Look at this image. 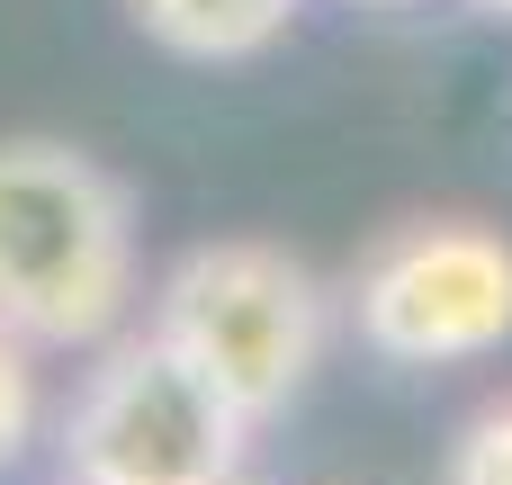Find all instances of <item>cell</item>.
I'll return each instance as SVG.
<instances>
[{
  "instance_id": "cell-6",
  "label": "cell",
  "mask_w": 512,
  "mask_h": 485,
  "mask_svg": "<svg viewBox=\"0 0 512 485\" xmlns=\"http://www.w3.org/2000/svg\"><path fill=\"white\" fill-rule=\"evenodd\" d=\"M36 423H45V387H36V342H18V333L0 324V468H18V459H27Z\"/></svg>"
},
{
  "instance_id": "cell-3",
  "label": "cell",
  "mask_w": 512,
  "mask_h": 485,
  "mask_svg": "<svg viewBox=\"0 0 512 485\" xmlns=\"http://www.w3.org/2000/svg\"><path fill=\"white\" fill-rule=\"evenodd\" d=\"M63 477L90 485H243L252 423L153 324L108 333L63 405Z\"/></svg>"
},
{
  "instance_id": "cell-2",
  "label": "cell",
  "mask_w": 512,
  "mask_h": 485,
  "mask_svg": "<svg viewBox=\"0 0 512 485\" xmlns=\"http://www.w3.org/2000/svg\"><path fill=\"white\" fill-rule=\"evenodd\" d=\"M144 324H153L189 369H207V378L225 387V405L261 432V423H279V414L306 396V378L324 369L333 297H324V279H315L297 252L252 243V234H225V243H189V252L162 270Z\"/></svg>"
},
{
  "instance_id": "cell-10",
  "label": "cell",
  "mask_w": 512,
  "mask_h": 485,
  "mask_svg": "<svg viewBox=\"0 0 512 485\" xmlns=\"http://www.w3.org/2000/svg\"><path fill=\"white\" fill-rule=\"evenodd\" d=\"M63 485H90V477H63Z\"/></svg>"
},
{
  "instance_id": "cell-9",
  "label": "cell",
  "mask_w": 512,
  "mask_h": 485,
  "mask_svg": "<svg viewBox=\"0 0 512 485\" xmlns=\"http://www.w3.org/2000/svg\"><path fill=\"white\" fill-rule=\"evenodd\" d=\"M369 9H414V0H369Z\"/></svg>"
},
{
  "instance_id": "cell-5",
  "label": "cell",
  "mask_w": 512,
  "mask_h": 485,
  "mask_svg": "<svg viewBox=\"0 0 512 485\" xmlns=\"http://www.w3.org/2000/svg\"><path fill=\"white\" fill-rule=\"evenodd\" d=\"M306 0H126L135 36L180 63H252L297 27Z\"/></svg>"
},
{
  "instance_id": "cell-7",
  "label": "cell",
  "mask_w": 512,
  "mask_h": 485,
  "mask_svg": "<svg viewBox=\"0 0 512 485\" xmlns=\"http://www.w3.org/2000/svg\"><path fill=\"white\" fill-rule=\"evenodd\" d=\"M441 485H512V396L477 405V414L459 423V441H450V468H441Z\"/></svg>"
},
{
  "instance_id": "cell-1",
  "label": "cell",
  "mask_w": 512,
  "mask_h": 485,
  "mask_svg": "<svg viewBox=\"0 0 512 485\" xmlns=\"http://www.w3.org/2000/svg\"><path fill=\"white\" fill-rule=\"evenodd\" d=\"M135 315V198L63 135H0V324L99 351Z\"/></svg>"
},
{
  "instance_id": "cell-8",
  "label": "cell",
  "mask_w": 512,
  "mask_h": 485,
  "mask_svg": "<svg viewBox=\"0 0 512 485\" xmlns=\"http://www.w3.org/2000/svg\"><path fill=\"white\" fill-rule=\"evenodd\" d=\"M468 9H486V18H512V0H468Z\"/></svg>"
},
{
  "instance_id": "cell-4",
  "label": "cell",
  "mask_w": 512,
  "mask_h": 485,
  "mask_svg": "<svg viewBox=\"0 0 512 485\" xmlns=\"http://www.w3.org/2000/svg\"><path fill=\"white\" fill-rule=\"evenodd\" d=\"M342 306L387 369H477L512 342V234L486 216H414L360 252Z\"/></svg>"
}]
</instances>
